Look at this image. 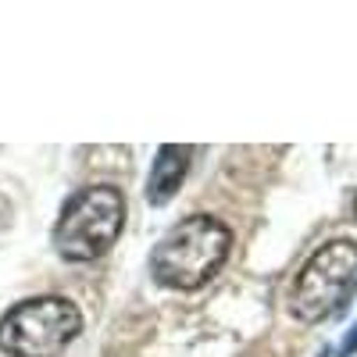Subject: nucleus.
<instances>
[{"label":"nucleus","mask_w":357,"mask_h":357,"mask_svg":"<svg viewBox=\"0 0 357 357\" xmlns=\"http://www.w3.org/2000/svg\"><path fill=\"white\" fill-rule=\"evenodd\" d=\"M232 250V232L211 215L175 222L151 254V272L168 289H200Z\"/></svg>","instance_id":"f257e3e1"},{"label":"nucleus","mask_w":357,"mask_h":357,"mask_svg":"<svg viewBox=\"0 0 357 357\" xmlns=\"http://www.w3.org/2000/svg\"><path fill=\"white\" fill-rule=\"evenodd\" d=\"M126 225V197L118 186L79 190L54 225V247L65 261H97L107 254Z\"/></svg>","instance_id":"f03ea898"},{"label":"nucleus","mask_w":357,"mask_h":357,"mask_svg":"<svg viewBox=\"0 0 357 357\" xmlns=\"http://www.w3.org/2000/svg\"><path fill=\"white\" fill-rule=\"evenodd\" d=\"M82 333V311L65 296H33L0 318V350L8 357H57Z\"/></svg>","instance_id":"7ed1b4c3"},{"label":"nucleus","mask_w":357,"mask_h":357,"mask_svg":"<svg viewBox=\"0 0 357 357\" xmlns=\"http://www.w3.org/2000/svg\"><path fill=\"white\" fill-rule=\"evenodd\" d=\"M357 289V243L354 240H329L311 254L289 293V311L307 325L333 318L343 311L350 293Z\"/></svg>","instance_id":"20e7f679"},{"label":"nucleus","mask_w":357,"mask_h":357,"mask_svg":"<svg viewBox=\"0 0 357 357\" xmlns=\"http://www.w3.org/2000/svg\"><path fill=\"white\" fill-rule=\"evenodd\" d=\"M190 146H175V143H165L158 158H154V168H151V183H146V200L151 204H165L178 193L183 178L190 172Z\"/></svg>","instance_id":"39448f33"},{"label":"nucleus","mask_w":357,"mask_h":357,"mask_svg":"<svg viewBox=\"0 0 357 357\" xmlns=\"http://www.w3.org/2000/svg\"><path fill=\"white\" fill-rule=\"evenodd\" d=\"M357 350V325H354V329H350V336L343 340V357H350Z\"/></svg>","instance_id":"423d86ee"}]
</instances>
